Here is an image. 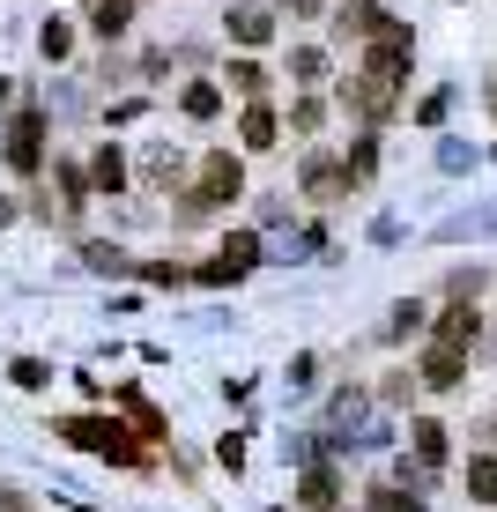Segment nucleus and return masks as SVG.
<instances>
[{"instance_id": "17", "label": "nucleus", "mask_w": 497, "mask_h": 512, "mask_svg": "<svg viewBox=\"0 0 497 512\" xmlns=\"http://www.w3.org/2000/svg\"><path fill=\"white\" fill-rule=\"evenodd\" d=\"M290 82H305V90H312V82H327V52H290Z\"/></svg>"}, {"instance_id": "11", "label": "nucleus", "mask_w": 497, "mask_h": 512, "mask_svg": "<svg viewBox=\"0 0 497 512\" xmlns=\"http://www.w3.org/2000/svg\"><path fill=\"white\" fill-rule=\"evenodd\" d=\"M127 23H134V0H97V15H90V30H97V38H119Z\"/></svg>"}, {"instance_id": "9", "label": "nucleus", "mask_w": 497, "mask_h": 512, "mask_svg": "<svg viewBox=\"0 0 497 512\" xmlns=\"http://www.w3.org/2000/svg\"><path fill=\"white\" fill-rule=\"evenodd\" d=\"M223 75H230V90H238V97H268V67H260V60H230Z\"/></svg>"}, {"instance_id": "7", "label": "nucleus", "mask_w": 497, "mask_h": 512, "mask_svg": "<svg viewBox=\"0 0 497 512\" xmlns=\"http://www.w3.org/2000/svg\"><path fill=\"white\" fill-rule=\"evenodd\" d=\"M238 134H245V149H275V112H268V104L253 97V112L238 119Z\"/></svg>"}, {"instance_id": "8", "label": "nucleus", "mask_w": 497, "mask_h": 512, "mask_svg": "<svg viewBox=\"0 0 497 512\" xmlns=\"http://www.w3.org/2000/svg\"><path fill=\"white\" fill-rule=\"evenodd\" d=\"M408 431H416V461H423V468H438V461H446V423H431V416H423V423H408Z\"/></svg>"}, {"instance_id": "6", "label": "nucleus", "mask_w": 497, "mask_h": 512, "mask_svg": "<svg viewBox=\"0 0 497 512\" xmlns=\"http://www.w3.org/2000/svg\"><path fill=\"white\" fill-rule=\"evenodd\" d=\"M423 386H460V349L438 342L431 357H423Z\"/></svg>"}, {"instance_id": "3", "label": "nucleus", "mask_w": 497, "mask_h": 512, "mask_svg": "<svg viewBox=\"0 0 497 512\" xmlns=\"http://www.w3.org/2000/svg\"><path fill=\"white\" fill-rule=\"evenodd\" d=\"M38 156H45V112H23L8 127V164L15 171H38Z\"/></svg>"}, {"instance_id": "5", "label": "nucleus", "mask_w": 497, "mask_h": 512, "mask_svg": "<svg viewBox=\"0 0 497 512\" xmlns=\"http://www.w3.org/2000/svg\"><path fill=\"white\" fill-rule=\"evenodd\" d=\"M230 38H238V45H268L275 38V15L268 8H230Z\"/></svg>"}, {"instance_id": "15", "label": "nucleus", "mask_w": 497, "mask_h": 512, "mask_svg": "<svg viewBox=\"0 0 497 512\" xmlns=\"http://www.w3.org/2000/svg\"><path fill=\"white\" fill-rule=\"evenodd\" d=\"M342 186H349V171H342V164H312V171H305V193H312V201H334Z\"/></svg>"}, {"instance_id": "25", "label": "nucleus", "mask_w": 497, "mask_h": 512, "mask_svg": "<svg viewBox=\"0 0 497 512\" xmlns=\"http://www.w3.org/2000/svg\"><path fill=\"white\" fill-rule=\"evenodd\" d=\"M416 320H423V305H394V327L386 334H416Z\"/></svg>"}, {"instance_id": "22", "label": "nucleus", "mask_w": 497, "mask_h": 512, "mask_svg": "<svg viewBox=\"0 0 497 512\" xmlns=\"http://www.w3.org/2000/svg\"><path fill=\"white\" fill-rule=\"evenodd\" d=\"M149 179L171 186V179H179V156H171V149H149Z\"/></svg>"}, {"instance_id": "26", "label": "nucleus", "mask_w": 497, "mask_h": 512, "mask_svg": "<svg viewBox=\"0 0 497 512\" xmlns=\"http://www.w3.org/2000/svg\"><path fill=\"white\" fill-rule=\"evenodd\" d=\"M290 15H319V0H290Z\"/></svg>"}, {"instance_id": "12", "label": "nucleus", "mask_w": 497, "mask_h": 512, "mask_svg": "<svg viewBox=\"0 0 497 512\" xmlns=\"http://www.w3.org/2000/svg\"><path fill=\"white\" fill-rule=\"evenodd\" d=\"M327 423H334V438H349V431H357V423H364V394H357V386H349V394H334Z\"/></svg>"}, {"instance_id": "24", "label": "nucleus", "mask_w": 497, "mask_h": 512, "mask_svg": "<svg viewBox=\"0 0 497 512\" xmlns=\"http://www.w3.org/2000/svg\"><path fill=\"white\" fill-rule=\"evenodd\" d=\"M371 512H423V505H416V490H408V498H401V490H379V498H371Z\"/></svg>"}, {"instance_id": "13", "label": "nucleus", "mask_w": 497, "mask_h": 512, "mask_svg": "<svg viewBox=\"0 0 497 512\" xmlns=\"http://www.w3.org/2000/svg\"><path fill=\"white\" fill-rule=\"evenodd\" d=\"M223 268H230V275H245V268H260V238H253V231H238V238H223Z\"/></svg>"}, {"instance_id": "4", "label": "nucleus", "mask_w": 497, "mask_h": 512, "mask_svg": "<svg viewBox=\"0 0 497 512\" xmlns=\"http://www.w3.org/2000/svg\"><path fill=\"white\" fill-rule=\"evenodd\" d=\"M90 186H97V193H127V156H119L112 141L90 156Z\"/></svg>"}, {"instance_id": "23", "label": "nucleus", "mask_w": 497, "mask_h": 512, "mask_svg": "<svg viewBox=\"0 0 497 512\" xmlns=\"http://www.w3.org/2000/svg\"><path fill=\"white\" fill-rule=\"evenodd\" d=\"M8 372H15V386H45V379H52V372H45V364H38V357H15V364H8Z\"/></svg>"}, {"instance_id": "14", "label": "nucleus", "mask_w": 497, "mask_h": 512, "mask_svg": "<svg viewBox=\"0 0 497 512\" xmlns=\"http://www.w3.org/2000/svg\"><path fill=\"white\" fill-rule=\"evenodd\" d=\"M475 334H483V320H475L468 305H453L446 320H438V342H453V349H460V342H475Z\"/></svg>"}, {"instance_id": "10", "label": "nucleus", "mask_w": 497, "mask_h": 512, "mask_svg": "<svg viewBox=\"0 0 497 512\" xmlns=\"http://www.w3.org/2000/svg\"><path fill=\"white\" fill-rule=\"evenodd\" d=\"M334 498H342V483L312 461V475H305V512H334Z\"/></svg>"}, {"instance_id": "2", "label": "nucleus", "mask_w": 497, "mask_h": 512, "mask_svg": "<svg viewBox=\"0 0 497 512\" xmlns=\"http://www.w3.org/2000/svg\"><path fill=\"white\" fill-rule=\"evenodd\" d=\"M52 431H60L67 446H90V453H104V461H141V453H134V438H119V423H104V416H67V423H52Z\"/></svg>"}, {"instance_id": "21", "label": "nucleus", "mask_w": 497, "mask_h": 512, "mask_svg": "<svg viewBox=\"0 0 497 512\" xmlns=\"http://www.w3.org/2000/svg\"><path fill=\"white\" fill-rule=\"evenodd\" d=\"M82 260H90V268H104V275H119V268H134L127 253H112V245H82Z\"/></svg>"}, {"instance_id": "16", "label": "nucleus", "mask_w": 497, "mask_h": 512, "mask_svg": "<svg viewBox=\"0 0 497 512\" xmlns=\"http://www.w3.org/2000/svg\"><path fill=\"white\" fill-rule=\"evenodd\" d=\"M468 498L475 505H497V461H468Z\"/></svg>"}, {"instance_id": "1", "label": "nucleus", "mask_w": 497, "mask_h": 512, "mask_svg": "<svg viewBox=\"0 0 497 512\" xmlns=\"http://www.w3.org/2000/svg\"><path fill=\"white\" fill-rule=\"evenodd\" d=\"M245 193V171H238V156L216 149L201 164V186H193V201H186V216H208V208H223V201H238Z\"/></svg>"}, {"instance_id": "18", "label": "nucleus", "mask_w": 497, "mask_h": 512, "mask_svg": "<svg viewBox=\"0 0 497 512\" xmlns=\"http://www.w3.org/2000/svg\"><path fill=\"white\" fill-rule=\"evenodd\" d=\"M223 112V90H216V82H193V90H186V119H216Z\"/></svg>"}, {"instance_id": "20", "label": "nucleus", "mask_w": 497, "mask_h": 512, "mask_svg": "<svg viewBox=\"0 0 497 512\" xmlns=\"http://www.w3.org/2000/svg\"><path fill=\"white\" fill-rule=\"evenodd\" d=\"M67 45H75V38H67V23H45V30H38V52H45V60H67Z\"/></svg>"}, {"instance_id": "19", "label": "nucleus", "mask_w": 497, "mask_h": 512, "mask_svg": "<svg viewBox=\"0 0 497 512\" xmlns=\"http://www.w3.org/2000/svg\"><path fill=\"white\" fill-rule=\"evenodd\" d=\"M119 401H127V416L141 423V438H164V416H156V409H149L141 394H119Z\"/></svg>"}]
</instances>
